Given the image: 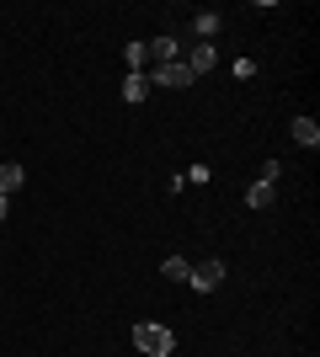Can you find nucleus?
I'll return each mask as SVG.
<instances>
[{
  "mask_svg": "<svg viewBox=\"0 0 320 357\" xmlns=\"http://www.w3.org/2000/svg\"><path fill=\"white\" fill-rule=\"evenodd\" d=\"M134 347H139V352H150V357H166L176 342H171L166 326H139V331H134Z\"/></svg>",
  "mask_w": 320,
  "mask_h": 357,
  "instance_id": "f257e3e1",
  "label": "nucleus"
},
{
  "mask_svg": "<svg viewBox=\"0 0 320 357\" xmlns=\"http://www.w3.org/2000/svg\"><path fill=\"white\" fill-rule=\"evenodd\" d=\"M187 283L198 288V294H213V288L224 283V261H203V267H192V272H187Z\"/></svg>",
  "mask_w": 320,
  "mask_h": 357,
  "instance_id": "f03ea898",
  "label": "nucleus"
},
{
  "mask_svg": "<svg viewBox=\"0 0 320 357\" xmlns=\"http://www.w3.org/2000/svg\"><path fill=\"white\" fill-rule=\"evenodd\" d=\"M155 80H160V86H171V91H182V86H192V70H187V64H155Z\"/></svg>",
  "mask_w": 320,
  "mask_h": 357,
  "instance_id": "7ed1b4c3",
  "label": "nucleus"
},
{
  "mask_svg": "<svg viewBox=\"0 0 320 357\" xmlns=\"http://www.w3.org/2000/svg\"><path fill=\"white\" fill-rule=\"evenodd\" d=\"M213 64H219V54H213V43H198V48H192V54H187V70H192V80H198V75H208Z\"/></svg>",
  "mask_w": 320,
  "mask_h": 357,
  "instance_id": "20e7f679",
  "label": "nucleus"
},
{
  "mask_svg": "<svg viewBox=\"0 0 320 357\" xmlns=\"http://www.w3.org/2000/svg\"><path fill=\"white\" fill-rule=\"evenodd\" d=\"M22 181H27V171H22L16 160H6V165H0V197H11L16 187H22Z\"/></svg>",
  "mask_w": 320,
  "mask_h": 357,
  "instance_id": "39448f33",
  "label": "nucleus"
},
{
  "mask_svg": "<svg viewBox=\"0 0 320 357\" xmlns=\"http://www.w3.org/2000/svg\"><path fill=\"white\" fill-rule=\"evenodd\" d=\"M294 139H299L305 149H315L320 144V123L315 118H294Z\"/></svg>",
  "mask_w": 320,
  "mask_h": 357,
  "instance_id": "423d86ee",
  "label": "nucleus"
},
{
  "mask_svg": "<svg viewBox=\"0 0 320 357\" xmlns=\"http://www.w3.org/2000/svg\"><path fill=\"white\" fill-rule=\"evenodd\" d=\"M144 54H150L155 64H171L176 59V43H171V38H155V43H144Z\"/></svg>",
  "mask_w": 320,
  "mask_h": 357,
  "instance_id": "0eeeda50",
  "label": "nucleus"
},
{
  "mask_svg": "<svg viewBox=\"0 0 320 357\" xmlns=\"http://www.w3.org/2000/svg\"><path fill=\"white\" fill-rule=\"evenodd\" d=\"M144 96H150V80H144V75H128V80H123V102H144Z\"/></svg>",
  "mask_w": 320,
  "mask_h": 357,
  "instance_id": "6e6552de",
  "label": "nucleus"
},
{
  "mask_svg": "<svg viewBox=\"0 0 320 357\" xmlns=\"http://www.w3.org/2000/svg\"><path fill=\"white\" fill-rule=\"evenodd\" d=\"M273 181H257V187H251V192H245V203H251V208H273Z\"/></svg>",
  "mask_w": 320,
  "mask_h": 357,
  "instance_id": "1a4fd4ad",
  "label": "nucleus"
},
{
  "mask_svg": "<svg viewBox=\"0 0 320 357\" xmlns=\"http://www.w3.org/2000/svg\"><path fill=\"white\" fill-rule=\"evenodd\" d=\"M192 27H198V38L208 43L213 32H219V11H198V22H192Z\"/></svg>",
  "mask_w": 320,
  "mask_h": 357,
  "instance_id": "9d476101",
  "label": "nucleus"
},
{
  "mask_svg": "<svg viewBox=\"0 0 320 357\" xmlns=\"http://www.w3.org/2000/svg\"><path fill=\"white\" fill-rule=\"evenodd\" d=\"M160 272H166L171 283H187V272H192V267H187L182 256H166V267H160Z\"/></svg>",
  "mask_w": 320,
  "mask_h": 357,
  "instance_id": "9b49d317",
  "label": "nucleus"
},
{
  "mask_svg": "<svg viewBox=\"0 0 320 357\" xmlns=\"http://www.w3.org/2000/svg\"><path fill=\"white\" fill-rule=\"evenodd\" d=\"M123 59H128V64H134V75H139V64H144V59H150V54H144V43H128V48H123Z\"/></svg>",
  "mask_w": 320,
  "mask_h": 357,
  "instance_id": "f8f14e48",
  "label": "nucleus"
},
{
  "mask_svg": "<svg viewBox=\"0 0 320 357\" xmlns=\"http://www.w3.org/2000/svg\"><path fill=\"white\" fill-rule=\"evenodd\" d=\"M0 224H6V197H0Z\"/></svg>",
  "mask_w": 320,
  "mask_h": 357,
  "instance_id": "ddd939ff",
  "label": "nucleus"
}]
</instances>
